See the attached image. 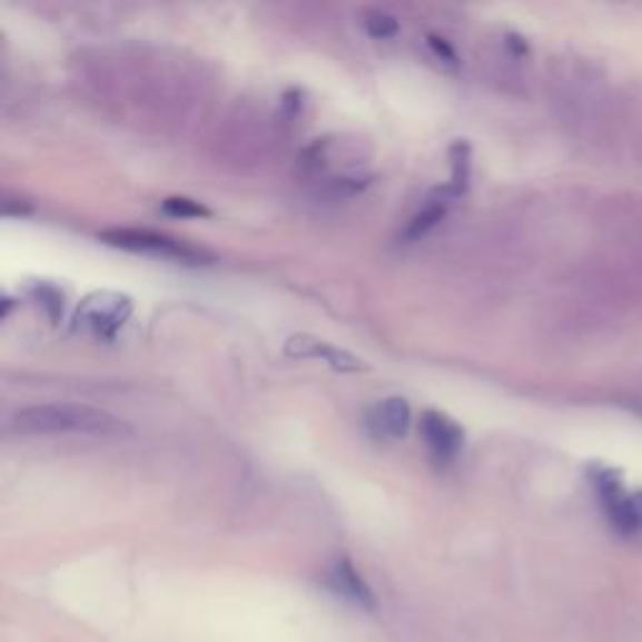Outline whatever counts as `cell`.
<instances>
[{
  "label": "cell",
  "instance_id": "7c38bea8",
  "mask_svg": "<svg viewBox=\"0 0 642 642\" xmlns=\"http://www.w3.org/2000/svg\"><path fill=\"white\" fill-rule=\"evenodd\" d=\"M364 28H367V33L372 38H379V41H384V38L397 36L399 23H397V18L384 11H364Z\"/></svg>",
  "mask_w": 642,
  "mask_h": 642
},
{
  "label": "cell",
  "instance_id": "4fadbf2b",
  "mask_svg": "<svg viewBox=\"0 0 642 642\" xmlns=\"http://www.w3.org/2000/svg\"><path fill=\"white\" fill-rule=\"evenodd\" d=\"M429 46L434 48V53H437L442 61H447L450 66H457V53L452 51L450 43L444 41V38H437V36H429Z\"/></svg>",
  "mask_w": 642,
  "mask_h": 642
},
{
  "label": "cell",
  "instance_id": "5b68a950",
  "mask_svg": "<svg viewBox=\"0 0 642 642\" xmlns=\"http://www.w3.org/2000/svg\"><path fill=\"white\" fill-rule=\"evenodd\" d=\"M284 354L292 359H322L324 364H329L334 372L349 374V372H364L369 369L359 357L354 354L332 347V344L309 337V334H294V337L286 339Z\"/></svg>",
  "mask_w": 642,
  "mask_h": 642
},
{
  "label": "cell",
  "instance_id": "277c9868",
  "mask_svg": "<svg viewBox=\"0 0 642 642\" xmlns=\"http://www.w3.org/2000/svg\"><path fill=\"white\" fill-rule=\"evenodd\" d=\"M422 439L437 462H452L464 447V429L444 412L429 409L422 414Z\"/></svg>",
  "mask_w": 642,
  "mask_h": 642
},
{
  "label": "cell",
  "instance_id": "8fae6325",
  "mask_svg": "<svg viewBox=\"0 0 642 642\" xmlns=\"http://www.w3.org/2000/svg\"><path fill=\"white\" fill-rule=\"evenodd\" d=\"M161 211L174 219H209L211 211L189 196H169L161 201Z\"/></svg>",
  "mask_w": 642,
  "mask_h": 642
},
{
  "label": "cell",
  "instance_id": "ba28073f",
  "mask_svg": "<svg viewBox=\"0 0 642 642\" xmlns=\"http://www.w3.org/2000/svg\"><path fill=\"white\" fill-rule=\"evenodd\" d=\"M452 194L447 189H439L437 194H432L427 204L422 206V209L412 216V221L407 224V229L402 231V239L404 244H414V241H419L422 236H427L434 226H437L442 219H444V214H447L450 209V204H452Z\"/></svg>",
  "mask_w": 642,
  "mask_h": 642
},
{
  "label": "cell",
  "instance_id": "3957f363",
  "mask_svg": "<svg viewBox=\"0 0 642 642\" xmlns=\"http://www.w3.org/2000/svg\"><path fill=\"white\" fill-rule=\"evenodd\" d=\"M131 312V296L118 292H93L76 309V329H86L96 339L111 342L121 332Z\"/></svg>",
  "mask_w": 642,
  "mask_h": 642
},
{
  "label": "cell",
  "instance_id": "7a4b0ae2",
  "mask_svg": "<svg viewBox=\"0 0 642 642\" xmlns=\"http://www.w3.org/2000/svg\"><path fill=\"white\" fill-rule=\"evenodd\" d=\"M98 239L108 246H116V249L136 251V254H154L164 256V259L171 261H184V264H209L211 254L199 246H191L186 241L174 239V236L148 231V229H108L98 234Z\"/></svg>",
  "mask_w": 642,
  "mask_h": 642
},
{
  "label": "cell",
  "instance_id": "8992f818",
  "mask_svg": "<svg viewBox=\"0 0 642 642\" xmlns=\"http://www.w3.org/2000/svg\"><path fill=\"white\" fill-rule=\"evenodd\" d=\"M595 490L600 495L602 507L620 535H638L635 517H632V495H628L618 477L612 472L595 474Z\"/></svg>",
  "mask_w": 642,
  "mask_h": 642
},
{
  "label": "cell",
  "instance_id": "30bf717a",
  "mask_svg": "<svg viewBox=\"0 0 642 642\" xmlns=\"http://www.w3.org/2000/svg\"><path fill=\"white\" fill-rule=\"evenodd\" d=\"M452 156V181L444 186L452 194V199H460V196L467 191L470 186V144L467 141H454L450 148Z\"/></svg>",
  "mask_w": 642,
  "mask_h": 642
},
{
  "label": "cell",
  "instance_id": "6da1fadb",
  "mask_svg": "<svg viewBox=\"0 0 642 642\" xmlns=\"http://www.w3.org/2000/svg\"><path fill=\"white\" fill-rule=\"evenodd\" d=\"M8 429L16 434H83V437H126L131 434L124 419L91 404H36L13 412Z\"/></svg>",
  "mask_w": 642,
  "mask_h": 642
},
{
  "label": "cell",
  "instance_id": "9c48e42d",
  "mask_svg": "<svg viewBox=\"0 0 642 642\" xmlns=\"http://www.w3.org/2000/svg\"><path fill=\"white\" fill-rule=\"evenodd\" d=\"M332 585H334V590L339 592V595L352 600L354 605L367 608V610L377 608V600H374V592L369 590V585H367V582H364V577L359 575V572L354 570V565H352V562H349L347 557L339 560L337 565H334V570H332Z\"/></svg>",
  "mask_w": 642,
  "mask_h": 642
},
{
  "label": "cell",
  "instance_id": "5bb4252c",
  "mask_svg": "<svg viewBox=\"0 0 642 642\" xmlns=\"http://www.w3.org/2000/svg\"><path fill=\"white\" fill-rule=\"evenodd\" d=\"M632 517H635V530L642 532V490L632 495Z\"/></svg>",
  "mask_w": 642,
  "mask_h": 642
},
{
  "label": "cell",
  "instance_id": "52a82bcc",
  "mask_svg": "<svg viewBox=\"0 0 642 642\" xmlns=\"http://www.w3.org/2000/svg\"><path fill=\"white\" fill-rule=\"evenodd\" d=\"M412 422V409L407 399L389 397L374 404L367 414V429L377 439H402L407 437Z\"/></svg>",
  "mask_w": 642,
  "mask_h": 642
}]
</instances>
